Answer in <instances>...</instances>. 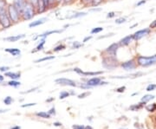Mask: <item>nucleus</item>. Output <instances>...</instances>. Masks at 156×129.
<instances>
[{
    "label": "nucleus",
    "instance_id": "1",
    "mask_svg": "<svg viewBox=\"0 0 156 129\" xmlns=\"http://www.w3.org/2000/svg\"><path fill=\"white\" fill-rule=\"evenodd\" d=\"M0 25L5 29L9 28L12 25L7 13V5L5 0H0Z\"/></svg>",
    "mask_w": 156,
    "mask_h": 129
},
{
    "label": "nucleus",
    "instance_id": "2",
    "mask_svg": "<svg viewBox=\"0 0 156 129\" xmlns=\"http://www.w3.org/2000/svg\"><path fill=\"white\" fill-rule=\"evenodd\" d=\"M37 14V9L36 6L32 5L31 3H28L26 4V5L24 6L23 10L21 12V18L23 21H27V20H30L32 19Z\"/></svg>",
    "mask_w": 156,
    "mask_h": 129
},
{
    "label": "nucleus",
    "instance_id": "3",
    "mask_svg": "<svg viewBox=\"0 0 156 129\" xmlns=\"http://www.w3.org/2000/svg\"><path fill=\"white\" fill-rule=\"evenodd\" d=\"M101 64L103 68H105L106 69H110V70L115 69L121 65L116 56H102Z\"/></svg>",
    "mask_w": 156,
    "mask_h": 129
},
{
    "label": "nucleus",
    "instance_id": "4",
    "mask_svg": "<svg viewBox=\"0 0 156 129\" xmlns=\"http://www.w3.org/2000/svg\"><path fill=\"white\" fill-rule=\"evenodd\" d=\"M137 64L140 67L147 68L156 64V54L152 56H138L136 57Z\"/></svg>",
    "mask_w": 156,
    "mask_h": 129
},
{
    "label": "nucleus",
    "instance_id": "5",
    "mask_svg": "<svg viewBox=\"0 0 156 129\" xmlns=\"http://www.w3.org/2000/svg\"><path fill=\"white\" fill-rule=\"evenodd\" d=\"M7 13H8V16L10 17L12 24L17 23L22 20L20 12L17 11V9L14 6L13 4H10L7 5Z\"/></svg>",
    "mask_w": 156,
    "mask_h": 129
},
{
    "label": "nucleus",
    "instance_id": "6",
    "mask_svg": "<svg viewBox=\"0 0 156 129\" xmlns=\"http://www.w3.org/2000/svg\"><path fill=\"white\" fill-rule=\"evenodd\" d=\"M120 49V45L118 43H114L110 44L108 48H106L102 51V56H116L117 51Z\"/></svg>",
    "mask_w": 156,
    "mask_h": 129
},
{
    "label": "nucleus",
    "instance_id": "7",
    "mask_svg": "<svg viewBox=\"0 0 156 129\" xmlns=\"http://www.w3.org/2000/svg\"><path fill=\"white\" fill-rule=\"evenodd\" d=\"M120 66L124 70H126V71H131V70H134L135 68H137L138 64H137L136 58H133V59L126 61V62H121Z\"/></svg>",
    "mask_w": 156,
    "mask_h": 129
},
{
    "label": "nucleus",
    "instance_id": "8",
    "mask_svg": "<svg viewBox=\"0 0 156 129\" xmlns=\"http://www.w3.org/2000/svg\"><path fill=\"white\" fill-rule=\"evenodd\" d=\"M151 33L150 28H145L142 30H140L138 31L134 32L133 34V37H134V41H139L140 39L143 38L144 37H147V35Z\"/></svg>",
    "mask_w": 156,
    "mask_h": 129
},
{
    "label": "nucleus",
    "instance_id": "9",
    "mask_svg": "<svg viewBox=\"0 0 156 129\" xmlns=\"http://www.w3.org/2000/svg\"><path fill=\"white\" fill-rule=\"evenodd\" d=\"M85 83L88 86H89L90 88H94V87H97V86L108 84V82H102L100 77H93V78L89 79V80H87V82Z\"/></svg>",
    "mask_w": 156,
    "mask_h": 129
},
{
    "label": "nucleus",
    "instance_id": "10",
    "mask_svg": "<svg viewBox=\"0 0 156 129\" xmlns=\"http://www.w3.org/2000/svg\"><path fill=\"white\" fill-rule=\"evenodd\" d=\"M56 84L62 85V86H69V87H76V82L73 80L68 78H58L56 80Z\"/></svg>",
    "mask_w": 156,
    "mask_h": 129
},
{
    "label": "nucleus",
    "instance_id": "11",
    "mask_svg": "<svg viewBox=\"0 0 156 129\" xmlns=\"http://www.w3.org/2000/svg\"><path fill=\"white\" fill-rule=\"evenodd\" d=\"M133 41H134L133 35H128V36H126V37H124L123 38L120 40L118 42V44L120 45V47H126V46L130 44Z\"/></svg>",
    "mask_w": 156,
    "mask_h": 129
},
{
    "label": "nucleus",
    "instance_id": "12",
    "mask_svg": "<svg viewBox=\"0 0 156 129\" xmlns=\"http://www.w3.org/2000/svg\"><path fill=\"white\" fill-rule=\"evenodd\" d=\"M27 3H28V0H13L12 4L14 5V6L17 9V11H19L21 14V12H22L24 6L26 5Z\"/></svg>",
    "mask_w": 156,
    "mask_h": 129
},
{
    "label": "nucleus",
    "instance_id": "13",
    "mask_svg": "<svg viewBox=\"0 0 156 129\" xmlns=\"http://www.w3.org/2000/svg\"><path fill=\"white\" fill-rule=\"evenodd\" d=\"M47 21H48V18L47 17H42L40 19L36 20V21H32V22L29 24V27L30 28H35V27H37V26H40V25L44 24Z\"/></svg>",
    "mask_w": 156,
    "mask_h": 129
},
{
    "label": "nucleus",
    "instance_id": "14",
    "mask_svg": "<svg viewBox=\"0 0 156 129\" xmlns=\"http://www.w3.org/2000/svg\"><path fill=\"white\" fill-rule=\"evenodd\" d=\"M25 37V35L24 34H21V35H17V36H11V37H5L4 40L6 42H10V43H14V42H17L18 40L23 39Z\"/></svg>",
    "mask_w": 156,
    "mask_h": 129
},
{
    "label": "nucleus",
    "instance_id": "15",
    "mask_svg": "<svg viewBox=\"0 0 156 129\" xmlns=\"http://www.w3.org/2000/svg\"><path fill=\"white\" fill-rule=\"evenodd\" d=\"M61 32H62V30H49V31H46V32H44V33L39 35V36H37V37H35L34 39H37V38H38V37H40V38H46V37H49L50 35H52V34H58V33H61Z\"/></svg>",
    "mask_w": 156,
    "mask_h": 129
},
{
    "label": "nucleus",
    "instance_id": "16",
    "mask_svg": "<svg viewBox=\"0 0 156 129\" xmlns=\"http://www.w3.org/2000/svg\"><path fill=\"white\" fill-rule=\"evenodd\" d=\"M36 9H37V14L44 13V12H45V11H47V8H46V6H45L44 3L43 2V0H38L37 5L36 6Z\"/></svg>",
    "mask_w": 156,
    "mask_h": 129
},
{
    "label": "nucleus",
    "instance_id": "17",
    "mask_svg": "<svg viewBox=\"0 0 156 129\" xmlns=\"http://www.w3.org/2000/svg\"><path fill=\"white\" fill-rule=\"evenodd\" d=\"M5 76L11 78V80H17L21 77V73L20 72H11V71H7L5 73Z\"/></svg>",
    "mask_w": 156,
    "mask_h": 129
},
{
    "label": "nucleus",
    "instance_id": "18",
    "mask_svg": "<svg viewBox=\"0 0 156 129\" xmlns=\"http://www.w3.org/2000/svg\"><path fill=\"white\" fill-rule=\"evenodd\" d=\"M5 52L11 54V56H19L21 54V51L19 49H17V48H10V49H5Z\"/></svg>",
    "mask_w": 156,
    "mask_h": 129
},
{
    "label": "nucleus",
    "instance_id": "19",
    "mask_svg": "<svg viewBox=\"0 0 156 129\" xmlns=\"http://www.w3.org/2000/svg\"><path fill=\"white\" fill-rule=\"evenodd\" d=\"M146 104H147L146 102L140 101V102L138 103V104H134V105L130 106V107H129V109H130V110H132V111H137V110H140V109L143 108V107L146 106Z\"/></svg>",
    "mask_w": 156,
    "mask_h": 129
},
{
    "label": "nucleus",
    "instance_id": "20",
    "mask_svg": "<svg viewBox=\"0 0 156 129\" xmlns=\"http://www.w3.org/2000/svg\"><path fill=\"white\" fill-rule=\"evenodd\" d=\"M45 44V38H42V40L39 42L38 45L36 47V49L33 50V51H31V53H35V52H37V51H42L43 49H44V46Z\"/></svg>",
    "mask_w": 156,
    "mask_h": 129
},
{
    "label": "nucleus",
    "instance_id": "21",
    "mask_svg": "<svg viewBox=\"0 0 156 129\" xmlns=\"http://www.w3.org/2000/svg\"><path fill=\"white\" fill-rule=\"evenodd\" d=\"M101 74H103L102 71H97V72H84L83 74V76H96V75H100Z\"/></svg>",
    "mask_w": 156,
    "mask_h": 129
},
{
    "label": "nucleus",
    "instance_id": "22",
    "mask_svg": "<svg viewBox=\"0 0 156 129\" xmlns=\"http://www.w3.org/2000/svg\"><path fill=\"white\" fill-rule=\"evenodd\" d=\"M154 98H155V96H153V95H146V96H144L141 98L140 101H143V102L147 103L148 101H150L151 100H154Z\"/></svg>",
    "mask_w": 156,
    "mask_h": 129
},
{
    "label": "nucleus",
    "instance_id": "23",
    "mask_svg": "<svg viewBox=\"0 0 156 129\" xmlns=\"http://www.w3.org/2000/svg\"><path fill=\"white\" fill-rule=\"evenodd\" d=\"M53 59H55V56H45V57H43V58H40V59H37V60H36L35 62H36V63H37V62H44V61L53 60Z\"/></svg>",
    "mask_w": 156,
    "mask_h": 129
},
{
    "label": "nucleus",
    "instance_id": "24",
    "mask_svg": "<svg viewBox=\"0 0 156 129\" xmlns=\"http://www.w3.org/2000/svg\"><path fill=\"white\" fill-rule=\"evenodd\" d=\"M37 116H38L40 118H44V119H50V114L49 113L46 112H39L37 113Z\"/></svg>",
    "mask_w": 156,
    "mask_h": 129
},
{
    "label": "nucleus",
    "instance_id": "25",
    "mask_svg": "<svg viewBox=\"0 0 156 129\" xmlns=\"http://www.w3.org/2000/svg\"><path fill=\"white\" fill-rule=\"evenodd\" d=\"M146 109H147V111L150 113L154 112V111H156V103H153V104L146 106Z\"/></svg>",
    "mask_w": 156,
    "mask_h": 129
},
{
    "label": "nucleus",
    "instance_id": "26",
    "mask_svg": "<svg viewBox=\"0 0 156 129\" xmlns=\"http://www.w3.org/2000/svg\"><path fill=\"white\" fill-rule=\"evenodd\" d=\"M65 49H66V45L63 44H61L56 46V47L53 49V51H54V52H59V51H63V50H65Z\"/></svg>",
    "mask_w": 156,
    "mask_h": 129
},
{
    "label": "nucleus",
    "instance_id": "27",
    "mask_svg": "<svg viewBox=\"0 0 156 129\" xmlns=\"http://www.w3.org/2000/svg\"><path fill=\"white\" fill-rule=\"evenodd\" d=\"M7 84L9 85V86H11V87H14V88H17L18 86H20L21 83H20V82H17V80H11Z\"/></svg>",
    "mask_w": 156,
    "mask_h": 129
},
{
    "label": "nucleus",
    "instance_id": "28",
    "mask_svg": "<svg viewBox=\"0 0 156 129\" xmlns=\"http://www.w3.org/2000/svg\"><path fill=\"white\" fill-rule=\"evenodd\" d=\"M87 13L86 12H76V13H74L71 17H69V18H77V17H84L86 16Z\"/></svg>",
    "mask_w": 156,
    "mask_h": 129
},
{
    "label": "nucleus",
    "instance_id": "29",
    "mask_svg": "<svg viewBox=\"0 0 156 129\" xmlns=\"http://www.w3.org/2000/svg\"><path fill=\"white\" fill-rule=\"evenodd\" d=\"M103 2H104V0H92L90 6L91 7H97V6L100 5L101 4H102Z\"/></svg>",
    "mask_w": 156,
    "mask_h": 129
},
{
    "label": "nucleus",
    "instance_id": "30",
    "mask_svg": "<svg viewBox=\"0 0 156 129\" xmlns=\"http://www.w3.org/2000/svg\"><path fill=\"white\" fill-rule=\"evenodd\" d=\"M69 95H70V94H69V92H67V91H62V92L60 93V95H59V99H61V100H62V99H65V98L69 97Z\"/></svg>",
    "mask_w": 156,
    "mask_h": 129
},
{
    "label": "nucleus",
    "instance_id": "31",
    "mask_svg": "<svg viewBox=\"0 0 156 129\" xmlns=\"http://www.w3.org/2000/svg\"><path fill=\"white\" fill-rule=\"evenodd\" d=\"M103 30V28L102 27H96V28H93L91 30V34H98L101 32Z\"/></svg>",
    "mask_w": 156,
    "mask_h": 129
},
{
    "label": "nucleus",
    "instance_id": "32",
    "mask_svg": "<svg viewBox=\"0 0 156 129\" xmlns=\"http://www.w3.org/2000/svg\"><path fill=\"white\" fill-rule=\"evenodd\" d=\"M13 101H14V100L12 99V97H11V96H7V97H5V99L4 100V102H5V105H11Z\"/></svg>",
    "mask_w": 156,
    "mask_h": 129
},
{
    "label": "nucleus",
    "instance_id": "33",
    "mask_svg": "<svg viewBox=\"0 0 156 129\" xmlns=\"http://www.w3.org/2000/svg\"><path fill=\"white\" fill-rule=\"evenodd\" d=\"M126 21H127V19L125 17H119V18L115 19V23L116 24H122V23H125Z\"/></svg>",
    "mask_w": 156,
    "mask_h": 129
},
{
    "label": "nucleus",
    "instance_id": "34",
    "mask_svg": "<svg viewBox=\"0 0 156 129\" xmlns=\"http://www.w3.org/2000/svg\"><path fill=\"white\" fill-rule=\"evenodd\" d=\"M82 46H83L82 44H80L77 41H75V42H73L72 44V49H79V48H81Z\"/></svg>",
    "mask_w": 156,
    "mask_h": 129
},
{
    "label": "nucleus",
    "instance_id": "35",
    "mask_svg": "<svg viewBox=\"0 0 156 129\" xmlns=\"http://www.w3.org/2000/svg\"><path fill=\"white\" fill-rule=\"evenodd\" d=\"M92 0H80V3L83 6H88L91 5Z\"/></svg>",
    "mask_w": 156,
    "mask_h": 129
},
{
    "label": "nucleus",
    "instance_id": "36",
    "mask_svg": "<svg viewBox=\"0 0 156 129\" xmlns=\"http://www.w3.org/2000/svg\"><path fill=\"white\" fill-rule=\"evenodd\" d=\"M154 89H156V84H154V83H151L147 87V91H148V92L154 91Z\"/></svg>",
    "mask_w": 156,
    "mask_h": 129
},
{
    "label": "nucleus",
    "instance_id": "37",
    "mask_svg": "<svg viewBox=\"0 0 156 129\" xmlns=\"http://www.w3.org/2000/svg\"><path fill=\"white\" fill-rule=\"evenodd\" d=\"M89 95H90V92H84V93L80 94V95L78 96V98H79V99H83V98H85V97L89 96Z\"/></svg>",
    "mask_w": 156,
    "mask_h": 129
},
{
    "label": "nucleus",
    "instance_id": "38",
    "mask_svg": "<svg viewBox=\"0 0 156 129\" xmlns=\"http://www.w3.org/2000/svg\"><path fill=\"white\" fill-rule=\"evenodd\" d=\"M73 71L76 72V73H77L78 75H83V71L81 68H73Z\"/></svg>",
    "mask_w": 156,
    "mask_h": 129
},
{
    "label": "nucleus",
    "instance_id": "39",
    "mask_svg": "<svg viewBox=\"0 0 156 129\" xmlns=\"http://www.w3.org/2000/svg\"><path fill=\"white\" fill-rule=\"evenodd\" d=\"M125 89H126V87H125V86H122V87H120V88L116 89L115 91H116L117 93H123V92L125 91Z\"/></svg>",
    "mask_w": 156,
    "mask_h": 129
},
{
    "label": "nucleus",
    "instance_id": "40",
    "mask_svg": "<svg viewBox=\"0 0 156 129\" xmlns=\"http://www.w3.org/2000/svg\"><path fill=\"white\" fill-rule=\"evenodd\" d=\"M73 129H84L85 127L83 125H73L72 126Z\"/></svg>",
    "mask_w": 156,
    "mask_h": 129
},
{
    "label": "nucleus",
    "instance_id": "41",
    "mask_svg": "<svg viewBox=\"0 0 156 129\" xmlns=\"http://www.w3.org/2000/svg\"><path fill=\"white\" fill-rule=\"evenodd\" d=\"M115 12H114V11H111V12H108V15H107V17L108 18H113V17H115Z\"/></svg>",
    "mask_w": 156,
    "mask_h": 129
},
{
    "label": "nucleus",
    "instance_id": "42",
    "mask_svg": "<svg viewBox=\"0 0 156 129\" xmlns=\"http://www.w3.org/2000/svg\"><path fill=\"white\" fill-rule=\"evenodd\" d=\"M56 6V0H50V8H54Z\"/></svg>",
    "mask_w": 156,
    "mask_h": 129
},
{
    "label": "nucleus",
    "instance_id": "43",
    "mask_svg": "<svg viewBox=\"0 0 156 129\" xmlns=\"http://www.w3.org/2000/svg\"><path fill=\"white\" fill-rule=\"evenodd\" d=\"M114 36V33H109L107 34L106 36H101L98 37V39H103V38H107V37H113Z\"/></svg>",
    "mask_w": 156,
    "mask_h": 129
},
{
    "label": "nucleus",
    "instance_id": "44",
    "mask_svg": "<svg viewBox=\"0 0 156 129\" xmlns=\"http://www.w3.org/2000/svg\"><path fill=\"white\" fill-rule=\"evenodd\" d=\"M10 69V68L9 67H7V66H3V67H0V71L1 72H7L8 70Z\"/></svg>",
    "mask_w": 156,
    "mask_h": 129
},
{
    "label": "nucleus",
    "instance_id": "45",
    "mask_svg": "<svg viewBox=\"0 0 156 129\" xmlns=\"http://www.w3.org/2000/svg\"><path fill=\"white\" fill-rule=\"evenodd\" d=\"M74 1H75V0H63V2H62V5H70V4H72Z\"/></svg>",
    "mask_w": 156,
    "mask_h": 129
},
{
    "label": "nucleus",
    "instance_id": "46",
    "mask_svg": "<svg viewBox=\"0 0 156 129\" xmlns=\"http://www.w3.org/2000/svg\"><path fill=\"white\" fill-rule=\"evenodd\" d=\"M149 28H150L151 30H153V29H156V19L151 23L150 25H149Z\"/></svg>",
    "mask_w": 156,
    "mask_h": 129
},
{
    "label": "nucleus",
    "instance_id": "47",
    "mask_svg": "<svg viewBox=\"0 0 156 129\" xmlns=\"http://www.w3.org/2000/svg\"><path fill=\"white\" fill-rule=\"evenodd\" d=\"M43 2L44 3L45 6H46V8H47V10H49L50 9V0H43Z\"/></svg>",
    "mask_w": 156,
    "mask_h": 129
},
{
    "label": "nucleus",
    "instance_id": "48",
    "mask_svg": "<svg viewBox=\"0 0 156 129\" xmlns=\"http://www.w3.org/2000/svg\"><path fill=\"white\" fill-rule=\"evenodd\" d=\"M35 105H37V103H28V104H23V105H22V107H32V106H35Z\"/></svg>",
    "mask_w": 156,
    "mask_h": 129
},
{
    "label": "nucleus",
    "instance_id": "49",
    "mask_svg": "<svg viewBox=\"0 0 156 129\" xmlns=\"http://www.w3.org/2000/svg\"><path fill=\"white\" fill-rule=\"evenodd\" d=\"M146 2H147V0H141V1H140V2H138L136 5H135V6H137V7H139V6L142 5H144Z\"/></svg>",
    "mask_w": 156,
    "mask_h": 129
},
{
    "label": "nucleus",
    "instance_id": "50",
    "mask_svg": "<svg viewBox=\"0 0 156 129\" xmlns=\"http://www.w3.org/2000/svg\"><path fill=\"white\" fill-rule=\"evenodd\" d=\"M48 113H50V115H51V114H54V115H55V114H56V108H55V107H53Z\"/></svg>",
    "mask_w": 156,
    "mask_h": 129
},
{
    "label": "nucleus",
    "instance_id": "51",
    "mask_svg": "<svg viewBox=\"0 0 156 129\" xmlns=\"http://www.w3.org/2000/svg\"><path fill=\"white\" fill-rule=\"evenodd\" d=\"M30 3H31L32 5H34L35 6H37V2H38V0H28Z\"/></svg>",
    "mask_w": 156,
    "mask_h": 129
},
{
    "label": "nucleus",
    "instance_id": "52",
    "mask_svg": "<svg viewBox=\"0 0 156 129\" xmlns=\"http://www.w3.org/2000/svg\"><path fill=\"white\" fill-rule=\"evenodd\" d=\"M91 38H92V36L86 37H85V38L83 39V43H87V42H88V41H89V40L91 39Z\"/></svg>",
    "mask_w": 156,
    "mask_h": 129
},
{
    "label": "nucleus",
    "instance_id": "53",
    "mask_svg": "<svg viewBox=\"0 0 156 129\" xmlns=\"http://www.w3.org/2000/svg\"><path fill=\"white\" fill-rule=\"evenodd\" d=\"M101 9H100V8H96V7H93L91 10H90V11H101Z\"/></svg>",
    "mask_w": 156,
    "mask_h": 129
},
{
    "label": "nucleus",
    "instance_id": "54",
    "mask_svg": "<svg viewBox=\"0 0 156 129\" xmlns=\"http://www.w3.org/2000/svg\"><path fill=\"white\" fill-rule=\"evenodd\" d=\"M36 89H37V88H35L33 89H30L29 91H26V92H23L22 94H29V93H30V92H32V91H35Z\"/></svg>",
    "mask_w": 156,
    "mask_h": 129
},
{
    "label": "nucleus",
    "instance_id": "55",
    "mask_svg": "<svg viewBox=\"0 0 156 129\" xmlns=\"http://www.w3.org/2000/svg\"><path fill=\"white\" fill-rule=\"evenodd\" d=\"M63 0H56V6L60 5L61 4H62Z\"/></svg>",
    "mask_w": 156,
    "mask_h": 129
},
{
    "label": "nucleus",
    "instance_id": "56",
    "mask_svg": "<svg viewBox=\"0 0 156 129\" xmlns=\"http://www.w3.org/2000/svg\"><path fill=\"white\" fill-rule=\"evenodd\" d=\"M55 127H61L62 126V124L61 123H59V122H54V124H53Z\"/></svg>",
    "mask_w": 156,
    "mask_h": 129
},
{
    "label": "nucleus",
    "instance_id": "57",
    "mask_svg": "<svg viewBox=\"0 0 156 129\" xmlns=\"http://www.w3.org/2000/svg\"><path fill=\"white\" fill-rule=\"evenodd\" d=\"M11 129H21V127L19 126H15V127H11Z\"/></svg>",
    "mask_w": 156,
    "mask_h": 129
},
{
    "label": "nucleus",
    "instance_id": "58",
    "mask_svg": "<svg viewBox=\"0 0 156 129\" xmlns=\"http://www.w3.org/2000/svg\"><path fill=\"white\" fill-rule=\"evenodd\" d=\"M4 80H5V78H4V76H3L2 75H0V82H4Z\"/></svg>",
    "mask_w": 156,
    "mask_h": 129
},
{
    "label": "nucleus",
    "instance_id": "59",
    "mask_svg": "<svg viewBox=\"0 0 156 129\" xmlns=\"http://www.w3.org/2000/svg\"><path fill=\"white\" fill-rule=\"evenodd\" d=\"M54 100H55V98H50V99H47L46 101H47V102H50V101H54Z\"/></svg>",
    "mask_w": 156,
    "mask_h": 129
},
{
    "label": "nucleus",
    "instance_id": "60",
    "mask_svg": "<svg viewBox=\"0 0 156 129\" xmlns=\"http://www.w3.org/2000/svg\"><path fill=\"white\" fill-rule=\"evenodd\" d=\"M136 26H138V23H134V25H132V26L130 27V29H133L134 28V27H136Z\"/></svg>",
    "mask_w": 156,
    "mask_h": 129
},
{
    "label": "nucleus",
    "instance_id": "61",
    "mask_svg": "<svg viewBox=\"0 0 156 129\" xmlns=\"http://www.w3.org/2000/svg\"><path fill=\"white\" fill-rule=\"evenodd\" d=\"M84 129H93V127H92L91 126H87V127H85V128Z\"/></svg>",
    "mask_w": 156,
    "mask_h": 129
},
{
    "label": "nucleus",
    "instance_id": "62",
    "mask_svg": "<svg viewBox=\"0 0 156 129\" xmlns=\"http://www.w3.org/2000/svg\"><path fill=\"white\" fill-rule=\"evenodd\" d=\"M7 111H8V109H5H5H3V110H0V113H5V112H7Z\"/></svg>",
    "mask_w": 156,
    "mask_h": 129
},
{
    "label": "nucleus",
    "instance_id": "63",
    "mask_svg": "<svg viewBox=\"0 0 156 129\" xmlns=\"http://www.w3.org/2000/svg\"><path fill=\"white\" fill-rule=\"evenodd\" d=\"M136 95H138V93H134V94H133V95H132V96H136Z\"/></svg>",
    "mask_w": 156,
    "mask_h": 129
},
{
    "label": "nucleus",
    "instance_id": "64",
    "mask_svg": "<svg viewBox=\"0 0 156 129\" xmlns=\"http://www.w3.org/2000/svg\"><path fill=\"white\" fill-rule=\"evenodd\" d=\"M155 123H156V117H155Z\"/></svg>",
    "mask_w": 156,
    "mask_h": 129
}]
</instances>
